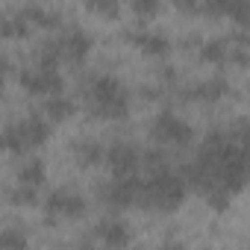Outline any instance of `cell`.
I'll return each mask as SVG.
<instances>
[{
  "label": "cell",
  "instance_id": "25",
  "mask_svg": "<svg viewBox=\"0 0 250 250\" xmlns=\"http://www.w3.org/2000/svg\"><path fill=\"white\" fill-rule=\"evenodd\" d=\"M9 74H12L9 59H6V56H0V91H3V85H6V80H9Z\"/></svg>",
  "mask_w": 250,
  "mask_h": 250
},
{
  "label": "cell",
  "instance_id": "20",
  "mask_svg": "<svg viewBox=\"0 0 250 250\" xmlns=\"http://www.w3.org/2000/svg\"><path fill=\"white\" fill-rule=\"evenodd\" d=\"M6 200L15 206V209H33V206H39V188L36 186H24V183H15L12 188H9V194H6Z\"/></svg>",
  "mask_w": 250,
  "mask_h": 250
},
{
  "label": "cell",
  "instance_id": "8",
  "mask_svg": "<svg viewBox=\"0 0 250 250\" xmlns=\"http://www.w3.org/2000/svg\"><path fill=\"white\" fill-rule=\"evenodd\" d=\"M232 91V85L224 80V77H209V80H197V83H177L174 88V97L171 100H180V103H206V106H215L221 100H227Z\"/></svg>",
  "mask_w": 250,
  "mask_h": 250
},
{
  "label": "cell",
  "instance_id": "2",
  "mask_svg": "<svg viewBox=\"0 0 250 250\" xmlns=\"http://www.w3.org/2000/svg\"><path fill=\"white\" fill-rule=\"evenodd\" d=\"M80 97L85 109L100 121H124L133 106V91L115 74H106V71L88 74L80 83Z\"/></svg>",
  "mask_w": 250,
  "mask_h": 250
},
{
  "label": "cell",
  "instance_id": "3",
  "mask_svg": "<svg viewBox=\"0 0 250 250\" xmlns=\"http://www.w3.org/2000/svg\"><path fill=\"white\" fill-rule=\"evenodd\" d=\"M0 133H3V150H9L15 156H27V153H33V150L47 145L50 121L42 112H30V115L12 121L9 127H3Z\"/></svg>",
  "mask_w": 250,
  "mask_h": 250
},
{
  "label": "cell",
  "instance_id": "1",
  "mask_svg": "<svg viewBox=\"0 0 250 250\" xmlns=\"http://www.w3.org/2000/svg\"><path fill=\"white\" fill-rule=\"evenodd\" d=\"M186 186L200 191L215 212H227L232 197L247 183L244 156V121H235L224 130H209L188 165H183Z\"/></svg>",
  "mask_w": 250,
  "mask_h": 250
},
{
  "label": "cell",
  "instance_id": "17",
  "mask_svg": "<svg viewBox=\"0 0 250 250\" xmlns=\"http://www.w3.org/2000/svg\"><path fill=\"white\" fill-rule=\"evenodd\" d=\"M21 12H24V18L30 21V27H33V30L53 33V30H59V27L65 24V21H62V12L47 9V6H42V3H30V6H24Z\"/></svg>",
  "mask_w": 250,
  "mask_h": 250
},
{
  "label": "cell",
  "instance_id": "12",
  "mask_svg": "<svg viewBox=\"0 0 250 250\" xmlns=\"http://www.w3.org/2000/svg\"><path fill=\"white\" fill-rule=\"evenodd\" d=\"M91 235H94V241H100V244H106V247H127V244L133 241V232H130L127 221H121V218H115V215L97 221Z\"/></svg>",
  "mask_w": 250,
  "mask_h": 250
},
{
  "label": "cell",
  "instance_id": "26",
  "mask_svg": "<svg viewBox=\"0 0 250 250\" xmlns=\"http://www.w3.org/2000/svg\"><path fill=\"white\" fill-rule=\"evenodd\" d=\"M0 150H3V133H0Z\"/></svg>",
  "mask_w": 250,
  "mask_h": 250
},
{
  "label": "cell",
  "instance_id": "23",
  "mask_svg": "<svg viewBox=\"0 0 250 250\" xmlns=\"http://www.w3.org/2000/svg\"><path fill=\"white\" fill-rule=\"evenodd\" d=\"M127 3H130L133 15H139L142 21L156 18V15H159V9H162V0H127Z\"/></svg>",
  "mask_w": 250,
  "mask_h": 250
},
{
  "label": "cell",
  "instance_id": "15",
  "mask_svg": "<svg viewBox=\"0 0 250 250\" xmlns=\"http://www.w3.org/2000/svg\"><path fill=\"white\" fill-rule=\"evenodd\" d=\"M197 59L206 65H227L229 62V39L218 36V39H200L194 47Z\"/></svg>",
  "mask_w": 250,
  "mask_h": 250
},
{
  "label": "cell",
  "instance_id": "19",
  "mask_svg": "<svg viewBox=\"0 0 250 250\" xmlns=\"http://www.w3.org/2000/svg\"><path fill=\"white\" fill-rule=\"evenodd\" d=\"M44 177H47V165H44L39 156H27V159L18 165V171H15V183L36 186V188H42Z\"/></svg>",
  "mask_w": 250,
  "mask_h": 250
},
{
  "label": "cell",
  "instance_id": "21",
  "mask_svg": "<svg viewBox=\"0 0 250 250\" xmlns=\"http://www.w3.org/2000/svg\"><path fill=\"white\" fill-rule=\"evenodd\" d=\"M83 6L103 21H118L121 9H124V0H83Z\"/></svg>",
  "mask_w": 250,
  "mask_h": 250
},
{
  "label": "cell",
  "instance_id": "4",
  "mask_svg": "<svg viewBox=\"0 0 250 250\" xmlns=\"http://www.w3.org/2000/svg\"><path fill=\"white\" fill-rule=\"evenodd\" d=\"M150 139L162 147H177V150H186L191 142H194V127L177 112L171 109H162L153 115L150 121Z\"/></svg>",
  "mask_w": 250,
  "mask_h": 250
},
{
  "label": "cell",
  "instance_id": "14",
  "mask_svg": "<svg viewBox=\"0 0 250 250\" xmlns=\"http://www.w3.org/2000/svg\"><path fill=\"white\" fill-rule=\"evenodd\" d=\"M71 156L77 162V168H97L103 165V156H106V145L97 142V139H74L71 145Z\"/></svg>",
  "mask_w": 250,
  "mask_h": 250
},
{
  "label": "cell",
  "instance_id": "7",
  "mask_svg": "<svg viewBox=\"0 0 250 250\" xmlns=\"http://www.w3.org/2000/svg\"><path fill=\"white\" fill-rule=\"evenodd\" d=\"M44 215L50 224L62 221H83L88 215V200L77 188H53L44 197Z\"/></svg>",
  "mask_w": 250,
  "mask_h": 250
},
{
  "label": "cell",
  "instance_id": "22",
  "mask_svg": "<svg viewBox=\"0 0 250 250\" xmlns=\"http://www.w3.org/2000/svg\"><path fill=\"white\" fill-rule=\"evenodd\" d=\"M30 244V235L21 224H9L0 229V247H27Z\"/></svg>",
  "mask_w": 250,
  "mask_h": 250
},
{
  "label": "cell",
  "instance_id": "24",
  "mask_svg": "<svg viewBox=\"0 0 250 250\" xmlns=\"http://www.w3.org/2000/svg\"><path fill=\"white\" fill-rule=\"evenodd\" d=\"M171 3L177 6V12H180V15H188V18H197V15H203L200 0H171Z\"/></svg>",
  "mask_w": 250,
  "mask_h": 250
},
{
  "label": "cell",
  "instance_id": "6",
  "mask_svg": "<svg viewBox=\"0 0 250 250\" xmlns=\"http://www.w3.org/2000/svg\"><path fill=\"white\" fill-rule=\"evenodd\" d=\"M139 194H142V177L130 174V177H112L97 188V200L109 209V212H124L139 206Z\"/></svg>",
  "mask_w": 250,
  "mask_h": 250
},
{
  "label": "cell",
  "instance_id": "5",
  "mask_svg": "<svg viewBox=\"0 0 250 250\" xmlns=\"http://www.w3.org/2000/svg\"><path fill=\"white\" fill-rule=\"evenodd\" d=\"M53 47H56V56H59V65H83L94 47V39L88 30L77 27V24H62L59 30H53L50 36Z\"/></svg>",
  "mask_w": 250,
  "mask_h": 250
},
{
  "label": "cell",
  "instance_id": "11",
  "mask_svg": "<svg viewBox=\"0 0 250 250\" xmlns=\"http://www.w3.org/2000/svg\"><path fill=\"white\" fill-rule=\"evenodd\" d=\"M124 42L136 44L147 59H156V62L168 59L171 50H174L171 39H168L162 30H147V27H133V30H127V33H124Z\"/></svg>",
  "mask_w": 250,
  "mask_h": 250
},
{
  "label": "cell",
  "instance_id": "10",
  "mask_svg": "<svg viewBox=\"0 0 250 250\" xmlns=\"http://www.w3.org/2000/svg\"><path fill=\"white\" fill-rule=\"evenodd\" d=\"M142 147L136 142H127V139H118L106 147V156L103 162L109 165L112 177H130V174H142Z\"/></svg>",
  "mask_w": 250,
  "mask_h": 250
},
{
  "label": "cell",
  "instance_id": "18",
  "mask_svg": "<svg viewBox=\"0 0 250 250\" xmlns=\"http://www.w3.org/2000/svg\"><path fill=\"white\" fill-rule=\"evenodd\" d=\"M44 103H42V115L50 121V124H62V121H68V118H74V112H77V100H71L68 94H50V97H42Z\"/></svg>",
  "mask_w": 250,
  "mask_h": 250
},
{
  "label": "cell",
  "instance_id": "16",
  "mask_svg": "<svg viewBox=\"0 0 250 250\" xmlns=\"http://www.w3.org/2000/svg\"><path fill=\"white\" fill-rule=\"evenodd\" d=\"M33 33L30 21L24 18L21 9H6V12H0V39H6V42H21Z\"/></svg>",
  "mask_w": 250,
  "mask_h": 250
},
{
  "label": "cell",
  "instance_id": "13",
  "mask_svg": "<svg viewBox=\"0 0 250 250\" xmlns=\"http://www.w3.org/2000/svg\"><path fill=\"white\" fill-rule=\"evenodd\" d=\"M206 18H229L238 27L247 24V0H200Z\"/></svg>",
  "mask_w": 250,
  "mask_h": 250
},
{
  "label": "cell",
  "instance_id": "9",
  "mask_svg": "<svg viewBox=\"0 0 250 250\" xmlns=\"http://www.w3.org/2000/svg\"><path fill=\"white\" fill-rule=\"evenodd\" d=\"M18 85L33 94V97H50V94H59L65 80H62V71L59 68H47V65H27L18 71Z\"/></svg>",
  "mask_w": 250,
  "mask_h": 250
}]
</instances>
